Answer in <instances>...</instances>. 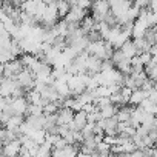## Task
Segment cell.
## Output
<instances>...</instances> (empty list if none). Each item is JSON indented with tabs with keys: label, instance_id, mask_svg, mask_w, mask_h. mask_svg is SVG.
<instances>
[{
	"label": "cell",
	"instance_id": "cell-17",
	"mask_svg": "<svg viewBox=\"0 0 157 157\" xmlns=\"http://www.w3.org/2000/svg\"><path fill=\"white\" fill-rule=\"evenodd\" d=\"M45 114V109L42 105H31L28 106V111H26V117L28 116H43Z\"/></svg>",
	"mask_w": 157,
	"mask_h": 157
},
{
	"label": "cell",
	"instance_id": "cell-6",
	"mask_svg": "<svg viewBox=\"0 0 157 157\" xmlns=\"http://www.w3.org/2000/svg\"><path fill=\"white\" fill-rule=\"evenodd\" d=\"M28 106H29V102H28L26 96H23V97H13V102H11V111H13L14 116L19 114V116H25V117H26Z\"/></svg>",
	"mask_w": 157,
	"mask_h": 157
},
{
	"label": "cell",
	"instance_id": "cell-23",
	"mask_svg": "<svg viewBox=\"0 0 157 157\" xmlns=\"http://www.w3.org/2000/svg\"><path fill=\"white\" fill-rule=\"evenodd\" d=\"M131 2H134V0H131Z\"/></svg>",
	"mask_w": 157,
	"mask_h": 157
},
{
	"label": "cell",
	"instance_id": "cell-11",
	"mask_svg": "<svg viewBox=\"0 0 157 157\" xmlns=\"http://www.w3.org/2000/svg\"><path fill=\"white\" fill-rule=\"evenodd\" d=\"M120 51L128 57V59H134L136 56H139L140 52H139V49H137V46H136V43H134V40H128L122 48H120Z\"/></svg>",
	"mask_w": 157,
	"mask_h": 157
},
{
	"label": "cell",
	"instance_id": "cell-19",
	"mask_svg": "<svg viewBox=\"0 0 157 157\" xmlns=\"http://www.w3.org/2000/svg\"><path fill=\"white\" fill-rule=\"evenodd\" d=\"M132 5L140 8V10H149L151 8V0H134Z\"/></svg>",
	"mask_w": 157,
	"mask_h": 157
},
{
	"label": "cell",
	"instance_id": "cell-9",
	"mask_svg": "<svg viewBox=\"0 0 157 157\" xmlns=\"http://www.w3.org/2000/svg\"><path fill=\"white\" fill-rule=\"evenodd\" d=\"M74 116H75V111H72L71 108L63 106L57 113V123L59 125H69L74 120Z\"/></svg>",
	"mask_w": 157,
	"mask_h": 157
},
{
	"label": "cell",
	"instance_id": "cell-16",
	"mask_svg": "<svg viewBox=\"0 0 157 157\" xmlns=\"http://www.w3.org/2000/svg\"><path fill=\"white\" fill-rule=\"evenodd\" d=\"M111 60H113V63H114L116 66H119L120 63H123V62H126V60H131V59H128L120 49H114V54H113Z\"/></svg>",
	"mask_w": 157,
	"mask_h": 157
},
{
	"label": "cell",
	"instance_id": "cell-18",
	"mask_svg": "<svg viewBox=\"0 0 157 157\" xmlns=\"http://www.w3.org/2000/svg\"><path fill=\"white\" fill-rule=\"evenodd\" d=\"M93 0H74L72 2V5H75V6H78L80 10H85V11H88L91 6H93Z\"/></svg>",
	"mask_w": 157,
	"mask_h": 157
},
{
	"label": "cell",
	"instance_id": "cell-7",
	"mask_svg": "<svg viewBox=\"0 0 157 157\" xmlns=\"http://www.w3.org/2000/svg\"><path fill=\"white\" fill-rule=\"evenodd\" d=\"M22 140L17 139V140H13L6 145H3V157H19L20 152H22Z\"/></svg>",
	"mask_w": 157,
	"mask_h": 157
},
{
	"label": "cell",
	"instance_id": "cell-20",
	"mask_svg": "<svg viewBox=\"0 0 157 157\" xmlns=\"http://www.w3.org/2000/svg\"><path fill=\"white\" fill-rule=\"evenodd\" d=\"M149 52H151V54H152V56H157V43H155V45H152V46H151V51H149Z\"/></svg>",
	"mask_w": 157,
	"mask_h": 157
},
{
	"label": "cell",
	"instance_id": "cell-1",
	"mask_svg": "<svg viewBox=\"0 0 157 157\" xmlns=\"http://www.w3.org/2000/svg\"><path fill=\"white\" fill-rule=\"evenodd\" d=\"M59 17H60V16H59L57 5H56V2H52V3L46 5V10H45V13H43V16H42V22H40V23H42L45 28H52L56 23H59V22H57Z\"/></svg>",
	"mask_w": 157,
	"mask_h": 157
},
{
	"label": "cell",
	"instance_id": "cell-4",
	"mask_svg": "<svg viewBox=\"0 0 157 157\" xmlns=\"http://www.w3.org/2000/svg\"><path fill=\"white\" fill-rule=\"evenodd\" d=\"M93 10V17L97 22H103V17L111 13V5H109V0H96L91 6Z\"/></svg>",
	"mask_w": 157,
	"mask_h": 157
},
{
	"label": "cell",
	"instance_id": "cell-13",
	"mask_svg": "<svg viewBox=\"0 0 157 157\" xmlns=\"http://www.w3.org/2000/svg\"><path fill=\"white\" fill-rule=\"evenodd\" d=\"M100 113H102L103 119H111V117H116V114L119 113V106L114 103H109V105L100 108Z\"/></svg>",
	"mask_w": 157,
	"mask_h": 157
},
{
	"label": "cell",
	"instance_id": "cell-8",
	"mask_svg": "<svg viewBox=\"0 0 157 157\" xmlns=\"http://www.w3.org/2000/svg\"><path fill=\"white\" fill-rule=\"evenodd\" d=\"M85 17H86V11L85 10H80L78 6L72 5L71 6V11L68 13V16L65 17V20L68 23H82Z\"/></svg>",
	"mask_w": 157,
	"mask_h": 157
},
{
	"label": "cell",
	"instance_id": "cell-15",
	"mask_svg": "<svg viewBox=\"0 0 157 157\" xmlns=\"http://www.w3.org/2000/svg\"><path fill=\"white\" fill-rule=\"evenodd\" d=\"M134 43H136L139 52H149V51H151V46H152L145 37H142V39H134Z\"/></svg>",
	"mask_w": 157,
	"mask_h": 157
},
{
	"label": "cell",
	"instance_id": "cell-22",
	"mask_svg": "<svg viewBox=\"0 0 157 157\" xmlns=\"http://www.w3.org/2000/svg\"><path fill=\"white\" fill-rule=\"evenodd\" d=\"M23 2H26V0H22V3H23Z\"/></svg>",
	"mask_w": 157,
	"mask_h": 157
},
{
	"label": "cell",
	"instance_id": "cell-10",
	"mask_svg": "<svg viewBox=\"0 0 157 157\" xmlns=\"http://www.w3.org/2000/svg\"><path fill=\"white\" fill-rule=\"evenodd\" d=\"M146 99H148V91H143L142 88L134 90L132 94H131V99H129V105L131 106H140Z\"/></svg>",
	"mask_w": 157,
	"mask_h": 157
},
{
	"label": "cell",
	"instance_id": "cell-3",
	"mask_svg": "<svg viewBox=\"0 0 157 157\" xmlns=\"http://www.w3.org/2000/svg\"><path fill=\"white\" fill-rule=\"evenodd\" d=\"M23 69H25V66H23L20 57H19V59H14V60H11V62H8V63H5V65L2 66V77L16 78L17 74H19L20 71H23Z\"/></svg>",
	"mask_w": 157,
	"mask_h": 157
},
{
	"label": "cell",
	"instance_id": "cell-2",
	"mask_svg": "<svg viewBox=\"0 0 157 157\" xmlns=\"http://www.w3.org/2000/svg\"><path fill=\"white\" fill-rule=\"evenodd\" d=\"M16 80H17L19 86L23 88L26 93L31 91V90H34V86H36V77H34V74H33L28 68H25L23 71H20V72L17 74Z\"/></svg>",
	"mask_w": 157,
	"mask_h": 157
},
{
	"label": "cell",
	"instance_id": "cell-5",
	"mask_svg": "<svg viewBox=\"0 0 157 157\" xmlns=\"http://www.w3.org/2000/svg\"><path fill=\"white\" fill-rule=\"evenodd\" d=\"M149 29H151V26L148 25V22L145 20V17L143 16H139V19L132 25V39H142V37H145Z\"/></svg>",
	"mask_w": 157,
	"mask_h": 157
},
{
	"label": "cell",
	"instance_id": "cell-21",
	"mask_svg": "<svg viewBox=\"0 0 157 157\" xmlns=\"http://www.w3.org/2000/svg\"><path fill=\"white\" fill-rule=\"evenodd\" d=\"M10 3H13L14 6H19V5H22V0H8Z\"/></svg>",
	"mask_w": 157,
	"mask_h": 157
},
{
	"label": "cell",
	"instance_id": "cell-12",
	"mask_svg": "<svg viewBox=\"0 0 157 157\" xmlns=\"http://www.w3.org/2000/svg\"><path fill=\"white\" fill-rule=\"evenodd\" d=\"M52 151H54V145H52L49 140H45V142L39 146L36 157H52Z\"/></svg>",
	"mask_w": 157,
	"mask_h": 157
},
{
	"label": "cell",
	"instance_id": "cell-14",
	"mask_svg": "<svg viewBox=\"0 0 157 157\" xmlns=\"http://www.w3.org/2000/svg\"><path fill=\"white\" fill-rule=\"evenodd\" d=\"M56 5H57V10H59V16L60 17H66L68 13L71 11V3L68 2V0H56Z\"/></svg>",
	"mask_w": 157,
	"mask_h": 157
}]
</instances>
